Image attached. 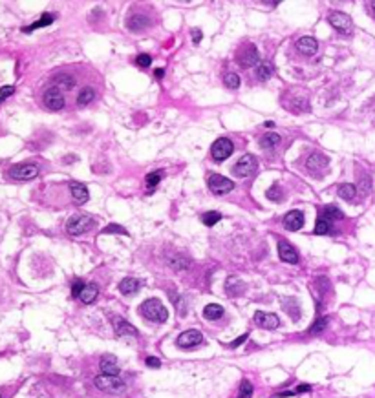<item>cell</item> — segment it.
<instances>
[{
  "label": "cell",
  "instance_id": "obj_1",
  "mask_svg": "<svg viewBox=\"0 0 375 398\" xmlns=\"http://www.w3.org/2000/svg\"><path fill=\"white\" fill-rule=\"evenodd\" d=\"M140 311L146 320L158 322V324H163V322H166V318H168V313H166L165 305H163L158 298H148L146 302L141 303Z\"/></svg>",
  "mask_w": 375,
  "mask_h": 398
},
{
  "label": "cell",
  "instance_id": "obj_2",
  "mask_svg": "<svg viewBox=\"0 0 375 398\" xmlns=\"http://www.w3.org/2000/svg\"><path fill=\"white\" fill-rule=\"evenodd\" d=\"M282 104H284L290 112H308V110H310L308 95H306V91L300 90V88L286 91L284 97H282Z\"/></svg>",
  "mask_w": 375,
  "mask_h": 398
},
{
  "label": "cell",
  "instance_id": "obj_3",
  "mask_svg": "<svg viewBox=\"0 0 375 398\" xmlns=\"http://www.w3.org/2000/svg\"><path fill=\"white\" fill-rule=\"evenodd\" d=\"M96 388L102 393L108 395H119L124 391V382L119 377H110V375H99L94 380Z\"/></svg>",
  "mask_w": 375,
  "mask_h": 398
},
{
  "label": "cell",
  "instance_id": "obj_4",
  "mask_svg": "<svg viewBox=\"0 0 375 398\" xmlns=\"http://www.w3.org/2000/svg\"><path fill=\"white\" fill-rule=\"evenodd\" d=\"M236 58H238V64L242 68H252V66H258L260 64V53L254 44H244L238 53H236Z\"/></svg>",
  "mask_w": 375,
  "mask_h": 398
},
{
  "label": "cell",
  "instance_id": "obj_5",
  "mask_svg": "<svg viewBox=\"0 0 375 398\" xmlns=\"http://www.w3.org/2000/svg\"><path fill=\"white\" fill-rule=\"evenodd\" d=\"M256 166H258L256 157L252 154H246L238 159V163L234 165L232 172H234L236 177H247V175H251L252 172L256 170Z\"/></svg>",
  "mask_w": 375,
  "mask_h": 398
},
{
  "label": "cell",
  "instance_id": "obj_6",
  "mask_svg": "<svg viewBox=\"0 0 375 398\" xmlns=\"http://www.w3.org/2000/svg\"><path fill=\"white\" fill-rule=\"evenodd\" d=\"M232 150H234L232 141L227 137H222L212 143V146H210V155H212V159L214 161H225L230 154H232Z\"/></svg>",
  "mask_w": 375,
  "mask_h": 398
},
{
  "label": "cell",
  "instance_id": "obj_7",
  "mask_svg": "<svg viewBox=\"0 0 375 398\" xmlns=\"http://www.w3.org/2000/svg\"><path fill=\"white\" fill-rule=\"evenodd\" d=\"M176 344L182 349H192V347H198V345L204 344V335L196 329H188L178 336Z\"/></svg>",
  "mask_w": 375,
  "mask_h": 398
},
{
  "label": "cell",
  "instance_id": "obj_8",
  "mask_svg": "<svg viewBox=\"0 0 375 398\" xmlns=\"http://www.w3.org/2000/svg\"><path fill=\"white\" fill-rule=\"evenodd\" d=\"M90 225H92L90 216H82V214H79V216H74V218L68 219L66 230H68V234H72V236H80V234H84L86 230L90 228Z\"/></svg>",
  "mask_w": 375,
  "mask_h": 398
},
{
  "label": "cell",
  "instance_id": "obj_9",
  "mask_svg": "<svg viewBox=\"0 0 375 398\" xmlns=\"http://www.w3.org/2000/svg\"><path fill=\"white\" fill-rule=\"evenodd\" d=\"M330 24H332L338 33H342V35H350L352 29H354V22H352V18H350L346 13H342V11H335V13H332V15H330Z\"/></svg>",
  "mask_w": 375,
  "mask_h": 398
},
{
  "label": "cell",
  "instance_id": "obj_10",
  "mask_svg": "<svg viewBox=\"0 0 375 398\" xmlns=\"http://www.w3.org/2000/svg\"><path fill=\"white\" fill-rule=\"evenodd\" d=\"M38 175V166L32 165V163H24V165H16L10 170V177L13 179H20V181H28L33 179Z\"/></svg>",
  "mask_w": 375,
  "mask_h": 398
},
{
  "label": "cell",
  "instance_id": "obj_11",
  "mask_svg": "<svg viewBox=\"0 0 375 398\" xmlns=\"http://www.w3.org/2000/svg\"><path fill=\"white\" fill-rule=\"evenodd\" d=\"M207 185H209L210 192H214V194H227V192H230L234 188V183L220 174L210 175L209 181H207Z\"/></svg>",
  "mask_w": 375,
  "mask_h": 398
},
{
  "label": "cell",
  "instance_id": "obj_12",
  "mask_svg": "<svg viewBox=\"0 0 375 398\" xmlns=\"http://www.w3.org/2000/svg\"><path fill=\"white\" fill-rule=\"evenodd\" d=\"M64 95H62V91L57 90V88H50V90L44 91V104H46V108H50V110H54V112H57V110H62L64 108Z\"/></svg>",
  "mask_w": 375,
  "mask_h": 398
},
{
  "label": "cell",
  "instance_id": "obj_13",
  "mask_svg": "<svg viewBox=\"0 0 375 398\" xmlns=\"http://www.w3.org/2000/svg\"><path fill=\"white\" fill-rule=\"evenodd\" d=\"M114 324V331H116V335L119 336V338H138V329H136L134 325L128 324L126 320H123L121 316H116V318L112 320Z\"/></svg>",
  "mask_w": 375,
  "mask_h": 398
},
{
  "label": "cell",
  "instance_id": "obj_14",
  "mask_svg": "<svg viewBox=\"0 0 375 398\" xmlns=\"http://www.w3.org/2000/svg\"><path fill=\"white\" fill-rule=\"evenodd\" d=\"M254 324L264 327V329L271 331V329H276L280 325V318L273 313H262V311H258V313L254 314Z\"/></svg>",
  "mask_w": 375,
  "mask_h": 398
},
{
  "label": "cell",
  "instance_id": "obj_15",
  "mask_svg": "<svg viewBox=\"0 0 375 398\" xmlns=\"http://www.w3.org/2000/svg\"><path fill=\"white\" fill-rule=\"evenodd\" d=\"M278 254H280V260L286 261V263H298V252H296L295 247H291V243L284 241V239H280L278 241Z\"/></svg>",
  "mask_w": 375,
  "mask_h": 398
},
{
  "label": "cell",
  "instance_id": "obj_16",
  "mask_svg": "<svg viewBox=\"0 0 375 398\" xmlns=\"http://www.w3.org/2000/svg\"><path fill=\"white\" fill-rule=\"evenodd\" d=\"M302 225H304V214H302V210H291L290 214H286L284 227L288 228V230L295 232V230L302 228Z\"/></svg>",
  "mask_w": 375,
  "mask_h": 398
},
{
  "label": "cell",
  "instance_id": "obj_17",
  "mask_svg": "<svg viewBox=\"0 0 375 398\" xmlns=\"http://www.w3.org/2000/svg\"><path fill=\"white\" fill-rule=\"evenodd\" d=\"M70 192H72V197H74V201L77 205H82L90 199V194H88V188H86L82 183L79 181H72L70 183Z\"/></svg>",
  "mask_w": 375,
  "mask_h": 398
},
{
  "label": "cell",
  "instance_id": "obj_18",
  "mask_svg": "<svg viewBox=\"0 0 375 398\" xmlns=\"http://www.w3.org/2000/svg\"><path fill=\"white\" fill-rule=\"evenodd\" d=\"M306 166H308V170L311 172H318L320 168H326L328 166V157L320 152H313V154L306 159Z\"/></svg>",
  "mask_w": 375,
  "mask_h": 398
},
{
  "label": "cell",
  "instance_id": "obj_19",
  "mask_svg": "<svg viewBox=\"0 0 375 398\" xmlns=\"http://www.w3.org/2000/svg\"><path fill=\"white\" fill-rule=\"evenodd\" d=\"M225 292L229 294V296L236 298V296H242L244 292H246V283L242 282L240 278H229L227 283H225Z\"/></svg>",
  "mask_w": 375,
  "mask_h": 398
},
{
  "label": "cell",
  "instance_id": "obj_20",
  "mask_svg": "<svg viewBox=\"0 0 375 398\" xmlns=\"http://www.w3.org/2000/svg\"><path fill=\"white\" fill-rule=\"evenodd\" d=\"M101 371L102 375H110V377H119V366L116 356H102L101 358Z\"/></svg>",
  "mask_w": 375,
  "mask_h": 398
},
{
  "label": "cell",
  "instance_id": "obj_21",
  "mask_svg": "<svg viewBox=\"0 0 375 398\" xmlns=\"http://www.w3.org/2000/svg\"><path fill=\"white\" fill-rule=\"evenodd\" d=\"M296 49L304 55H313L318 49V44L313 37H302L296 40Z\"/></svg>",
  "mask_w": 375,
  "mask_h": 398
},
{
  "label": "cell",
  "instance_id": "obj_22",
  "mask_svg": "<svg viewBox=\"0 0 375 398\" xmlns=\"http://www.w3.org/2000/svg\"><path fill=\"white\" fill-rule=\"evenodd\" d=\"M97 296H99V287H97L96 283H86L84 289H82V291H80V294H79V300L88 305V303L96 302Z\"/></svg>",
  "mask_w": 375,
  "mask_h": 398
},
{
  "label": "cell",
  "instance_id": "obj_23",
  "mask_svg": "<svg viewBox=\"0 0 375 398\" xmlns=\"http://www.w3.org/2000/svg\"><path fill=\"white\" fill-rule=\"evenodd\" d=\"M146 26H148V18H146L145 15H134V16H130L128 22H126V27H128L130 31H134V33L143 31V29H145Z\"/></svg>",
  "mask_w": 375,
  "mask_h": 398
},
{
  "label": "cell",
  "instance_id": "obj_24",
  "mask_svg": "<svg viewBox=\"0 0 375 398\" xmlns=\"http://www.w3.org/2000/svg\"><path fill=\"white\" fill-rule=\"evenodd\" d=\"M141 282L140 280H136V278H124L123 282L119 283V291L123 292V294H136V292L140 291Z\"/></svg>",
  "mask_w": 375,
  "mask_h": 398
},
{
  "label": "cell",
  "instance_id": "obj_25",
  "mask_svg": "<svg viewBox=\"0 0 375 398\" xmlns=\"http://www.w3.org/2000/svg\"><path fill=\"white\" fill-rule=\"evenodd\" d=\"M322 218L324 219H328V221H335V219H342L344 218V214H342V210L338 207H333V205H328V207H324L322 208V214H320Z\"/></svg>",
  "mask_w": 375,
  "mask_h": 398
},
{
  "label": "cell",
  "instance_id": "obj_26",
  "mask_svg": "<svg viewBox=\"0 0 375 398\" xmlns=\"http://www.w3.org/2000/svg\"><path fill=\"white\" fill-rule=\"evenodd\" d=\"M204 316L207 320H218L224 316V307L218 305V303H209V305H205L204 309Z\"/></svg>",
  "mask_w": 375,
  "mask_h": 398
},
{
  "label": "cell",
  "instance_id": "obj_27",
  "mask_svg": "<svg viewBox=\"0 0 375 398\" xmlns=\"http://www.w3.org/2000/svg\"><path fill=\"white\" fill-rule=\"evenodd\" d=\"M74 86H75V80L72 75H57V77H55V88H57V90L68 91V90H72Z\"/></svg>",
  "mask_w": 375,
  "mask_h": 398
},
{
  "label": "cell",
  "instance_id": "obj_28",
  "mask_svg": "<svg viewBox=\"0 0 375 398\" xmlns=\"http://www.w3.org/2000/svg\"><path fill=\"white\" fill-rule=\"evenodd\" d=\"M54 18L55 16L54 15H50V13H44L40 18H38L37 22H33L32 26H26L22 31H26V33H30V31H35V29H38V27H44V26H50L52 22H54Z\"/></svg>",
  "mask_w": 375,
  "mask_h": 398
},
{
  "label": "cell",
  "instance_id": "obj_29",
  "mask_svg": "<svg viewBox=\"0 0 375 398\" xmlns=\"http://www.w3.org/2000/svg\"><path fill=\"white\" fill-rule=\"evenodd\" d=\"M338 196L342 197V199H346V201H352L355 196H357V188H355V185H352V183H342V185H338Z\"/></svg>",
  "mask_w": 375,
  "mask_h": 398
},
{
  "label": "cell",
  "instance_id": "obj_30",
  "mask_svg": "<svg viewBox=\"0 0 375 398\" xmlns=\"http://www.w3.org/2000/svg\"><path fill=\"white\" fill-rule=\"evenodd\" d=\"M94 99H96V90H94V88H82L80 93L77 95V104H79V106H86V104H90Z\"/></svg>",
  "mask_w": 375,
  "mask_h": 398
},
{
  "label": "cell",
  "instance_id": "obj_31",
  "mask_svg": "<svg viewBox=\"0 0 375 398\" xmlns=\"http://www.w3.org/2000/svg\"><path fill=\"white\" fill-rule=\"evenodd\" d=\"M280 143V135L278 133H266V135H262V139H260V146L262 148H274L276 144Z\"/></svg>",
  "mask_w": 375,
  "mask_h": 398
},
{
  "label": "cell",
  "instance_id": "obj_32",
  "mask_svg": "<svg viewBox=\"0 0 375 398\" xmlns=\"http://www.w3.org/2000/svg\"><path fill=\"white\" fill-rule=\"evenodd\" d=\"M273 75V66L271 62H260L256 66V77L260 80H268Z\"/></svg>",
  "mask_w": 375,
  "mask_h": 398
},
{
  "label": "cell",
  "instance_id": "obj_33",
  "mask_svg": "<svg viewBox=\"0 0 375 398\" xmlns=\"http://www.w3.org/2000/svg\"><path fill=\"white\" fill-rule=\"evenodd\" d=\"M330 230H332V221H328V219H324L322 216H318V219H316V223H315V234L326 236V234H330Z\"/></svg>",
  "mask_w": 375,
  "mask_h": 398
},
{
  "label": "cell",
  "instance_id": "obj_34",
  "mask_svg": "<svg viewBox=\"0 0 375 398\" xmlns=\"http://www.w3.org/2000/svg\"><path fill=\"white\" fill-rule=\"evenodd\" d=\"M222 219V214L216 212V210H210V212H205L204 216H202V221H204V225H207V227H212V225H216L218 221Z\"/></svg>",
  "mask_w": 375,
  "mask_h": 398
},
{
  "label": "cell",
  "instance_id": "obj_35",
  "mask_svg": "<svg viewBox=\"0 0 375 398\" xmlns=\"http://www.w3.org/2000/svg\"><path fill=\"white\" fill-rule=\"evenodd\" d=\"M161 179H163V172H160V170L150 172V174L145 177V185L148 186V188H154L156 185H160Z\"/></svg>",
  "mask_w": 375,
  "mask_h": 398
},
{
  "label": "cell",
  "instance_id": "obj_36",
  "mask_svg": "<svg viewBox=\"0 0 375 398\" xmlns=\"http://www.w3.org/2000/svg\"><path fill=\"white\" fill-rule=\"evenodd\" d=\"M224 84L227 86L229 90H238V86H240V77L236 73H225Z\"/></svg>",
  "mask_w": 375,
  "mask_h": 398
},
{
  "label": "cell",
  "instance_id": "obj_37",
  "mask_svg": "<svg viewBox=\"0 0 375 398\" xmlns=\"http://www.w3.org/2000/svg\"><path fill=\"white\" fill-rule=\"evenodd\" d=\"M266 196L271 199V201H282L284 199V192H282V186L280 185H273L271 188L268 190V194Z\"/></svg>",
  "mask_w": 375,
  "mask_h": 398
},
{
  "label": "cell",
  "instance_id": "obj_38",
  "mask_svg": "<svg viewBox=\"0 0 375 398\" xmlns=\"http://www.w3.org/2000/svg\"><path fill=\"white\" fill-rule=\"evenodd\" d=\"M252 397V384L244 380L240 384V393H238V398H251Z\"/></svg>",
  "mask_w": 375,
  "mask_h": 398
},
{
  "label": "cell",
  "instance_id": "obj_39",
  "mask_svg": "<svg viewBox=\"0 0 375 398\" xmlns=\"http://www.w3.org/2000/svg\"><path fill=\"white\" fill-rule=\"evenodd\" d=\"M326 325H328V318H326V316H322L320 320H316L315 324L311 325L310 335H316V333H322V331L326 329Z\"/></svg>",
  "mask_w": 375,
  "mask_h": 398
},
{
  "label": "cell",
  "instance_id": "obj_40",
  "mask_svg": "<svg viewBox=\"0 0 375 398\" xmlns=\"http://www.w3.org/2000/svg\"><path fill=\"white\" fill-rule=\"evenodd\" d=\"M168 265L174 267L176 271H182V269H185L188 265V261L185 258H182V256H174V260H168Z\"/></svg>",
  "mask_w": 375,
  "mask_h": 398
},
{
  "label": "cell",
  "instance_id": "obj_41",
  "mask_svg": "<svg viewBox=\"0 0 375 398\" xmlns=\"http://www.w3.org/2000/svg\"><path fill=\"white\" fill-rule=\"evenodd\" d=\"M136 64H138L140 68H148L150 64H152V57L146 53H140L136 57Z\"/></svg>",
  "mask_w": 375,
  "mask_h": 398
},
{
  "label": "cell",
  "instance_id": "obj_42",
  "mask_svg": "<svg viewBox=\"0 0 375 398\" xmlns=\"http://www.w3.org/2000/svg\"><path fill=\"white\" fill-rule=\"evenodd\" d=\"M84 285H86V283H82L80 280H75V282L72 283V296H74V298H79L80 291L84 289Z\"/></svg>",
  "mask_w": 375,
  "mask_h": 398
},
{
  "label": "cell",
  "instance_id": "obj_43",
  "mask_svg": "<svg viewBox=\"0 0 375 398\" xmlns=\"http://www.w3.org/2000/svg\"><path fill=\"white\" fill-rule=\"evenodd\" d=\"M172 303H174V305H176L178 307V311H180V314H185V305H183V298H180V296H174V294H172Z\"/></svg>",
  "mask_w": 375,
  "mask_h": 398
},
{
  "label": "cell",
  "instance_id": "obj_44",
  "mask_svg": "<svg viewBox=\"0 0 375 398\" xmlns=\"http://www.w3.org/2000/svg\"><path fill=\"white\" fill-rule=\"evenodd\" d=\"M13 93H15V86H2V88H0V97H2V99L13 95Z\"/></svg>",
  "mask_w": 375,
  "mask_h": 398
},
{
  "label": "cell",
  "instance_id": "obj_45",
  "mask_svg": "<svg viewBox=\"0 0 375 398\" xmlns=\"http://www.w3.org/2000/svg\"><path fill=\"white\" fill-rule=\"evenodd\" d=\"M104 234H110V232H118V234H126V230L121 227H118V225H110V227H106L104 230H102Z\"/></svg>",
  "mask_w": 375,
  "mask_h": 398
},
{
  "label": "cell",
  "instance_id": "obj_46",
  "mask_svg": "<svg viewBox=\"0 0 375 398\" xmlns=\"http://www.w3.org/2000/svg\"><path fill=\"white\" fill-rule=\"evenodd\" d=\"M146 366L148 367H161V360L160 358H156V356H148V358H146Z\"/></svg>",
  "mask_w": 375,
  "mask_h": 398
},
{
  "label": "cell",
  "instance_id": "obj_47",
  "mask_svg": "<svg viewBox=\"0 0 375 398\" xmlns=\"http://www.w3.org/2000/svg\"><path fill=\"white\" fill-rule=\"evenodd\" d=\"M247 338H249V335H242L240 338H236V340L232 342V344H230V347H238V345H242V344H244V342H246Z\"/></svg>",
  "mask_w": 375,
  "mask_h": 398
},
{
  "label": "cell",
  "instance_id": "obj_48",
  "mask_svg": "<svg viewBox=\"0 0 375 398\" xmlns=\"http://www.w3.org/2000/svg\"><path fill=\"white\" fill-rule=\"evenodd\" d=\"M306 391H311V386H308V384H300L298 388L295 389V393H306Z\"/></svg>",
  "mask_w": 375,
  "mask_h": 398
},
{
  "label": "cell",
  "instance_id": "obj_49",
  "mask_svg": "<svg viewBox=\"0 0 375 398\" xmlns=\"http://www.w3.org/2000/svg\"><path fill=\"white\" fill-rule=\"evenodd\" d=\"M192 40L194 44H200V40H202V31L200 29H192Z\"/></svg>",
  "mask_w": 375,
  "mask_h": 398
},
{
  "label": "cell",
  "instance_id": "obj_50",
  "mask_svg": "<svg viewBox=\"0 0 375 398\" xmlns=\"http://www.w3.org/2000/svg\"><path fill=\"white\" fill-rule=\"evenodd\" d=\"M163 75H165V69H163V68H158V69H156V77H158V79H161Z\"/></svg>",
  "mask_w": 375,
  "mask_h": 398
},
{
  "label": "cell",
  "instance_id": "obj_51",
  "mask_svg": "<svg viewBox=\"0 0 375 398\" xmlns=\"http://www.w3.org/2000/svg\"><path fill=\"white\" fill-rule=\"evenodd\" d=\"M2 101H4V99H2V97H0V102H2Z\"/></svg>",
  "mask_w": 375,
  "mask_h": 398
},
{
  "label": "cell",
  "instance_id": "obj_52",
  "mask_svg": "<svg viewBox=\"0 0 375 398\" xmlns=\"http://www.w3.org/2000/svg\"><path fill=\"white\" fill-rule=\"evenodd\" d=\"M374 15H375V5H374Z\"/></svg>",
  "mask_w": 375,
  "mask_h": 398
},
{
  "label": "cell",
  "instance_id": "obj_53",
  "mask_svg": "<svg viewBox=\"0 0 375 398\" xmlns=\"http://www.w3.org/2000/svg\"><path fill=\"white\" fill-rule=\"evenodd\" d=\"M0 398H2V397H0Z\"/></svg>",
  "mask_w": 375,
  "mask_h": 398
}]
</instances>
